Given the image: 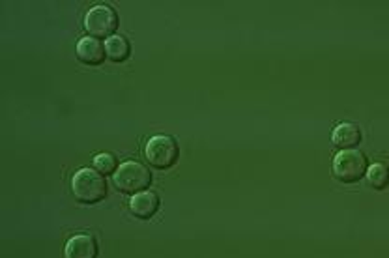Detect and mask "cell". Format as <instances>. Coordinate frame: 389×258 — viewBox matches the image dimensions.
<instances>
[{"label": "cell", "mask_w": 389, "mask_h": 258, "mask_svg": "<svg viewBox=\"0 0 389 258\" xmlns=\"http://www.w3.org/2000/svg\"><path fill=\"white\" fill-rule=\"evenodd\" d=\"M71 193L83 204H96L105 199V178L96 168H80L71 178Z\"/></svg>", "instance_id": "obj_1"}, {"label": "cell", "mask_w": 389, "mask_h": 258, "mask_svg": "<svg viewBox=\"0 0 389 258\" xmlns=\"http://www.w3.org/2000/svg\"><path fill=\"white\" fill-rule=\"evenodd\" d=\"M144 157L150 163V167L167 171L176 165L178 157H180V146L174 137L155 135V137H150L144 146Z\"/></svg>", "instance_id": "obj_2"}, {"label": "cell", "mask_w": 389, "mask_h": 258, "mask_svg": "<svg viewBox=\"0 0 389 258\" xmlns=\"http://www.w3.org/2000/svg\"><path fill=\"white\" fill-rule=\"evenodd\" d=\"M112 182L118 191L126 195H137L140 191H146V188L152 183V172L148 167H144L143 163L126 161L112 174Z\"/></svg>", "instance_id": "obj_3"}, {"label": "cell", "mask_w": 389, "mask_h": 258, "mask_svg": "<svg viewBox=\"0 0 389 258\" xmlns=\"http://www.w3.org/2000/svg\"><path fill=\"white\" fill-rule=\"evenodd\" d=\"M367 168V157L357 150H341L333 159V176L342 183L359 182Z\"/></svg>", "instance_id": "obj_4"}, {"label": "cell", "mask_w": 389, "mask_h": 258, "mask_svg": "<svg viewBox=\"0 0 389 258\" xmlns=\"http://www.w3.org/2000/svg\"><path fill=\"white\" fill-rule=\"evenodd\" d=\"M118 28V16L111 6L100 4L86 11L85 30L92 38H111Z\"/></svg>", "instance_id": "obj_5"}, {"label": "cell", "mask_w": 389, "mask_h": 258, "mask_svg": "<svg viewBox=\"0 0 389 258\" xmlns=\"http://www.w3.org/2000/svg\"><path fill=\"white\" fill-rule=\"evenodd\" d=\"M160 197L154 191H140L129 200V210L137 219H152L160 210Z\"/></svg>", "instance_id": "obj_6"}, {"label": "cell", "mask_w": 389, "mask_h": 258, "mask_svg": "<svg viewBox=\"0 0 389 258\" xmlns=\"http://www.w3.org/2000/svg\"><path fill=\"white\" fill-rule=\"evenodd\" d=\"M77 59L86 66H100L105 62V45L97 38L86 36L77 43Z\"/></svg>", "instance_id": "obj_7"}, {"label": "cell", "mask_w": 389, "mask_h": 258, "mask_svg": "<svg viewBox=\"0 0 389 258\" xmlns=\"http://www.w3.org/2000/svg\"><path fill=\"white\" fill-rule=\"evenodd\" d=\"M64 258H97V243L88 234H75L66 242Z\"/></svg>", "instance_id": "obj_8"}, {"label": "cell", "mask_w": 389, "mask_h": 258, "mask_svg": "<svg viewBox=\"0 0 389 258\" xmlns=\"http://www.w3.org/2000/svg\"><path fill=\"white\" fill-rule=\"evenodd\" d=\"M331 139H333V145H335L337 148H341V150H352L354 146H357L361 142L363 133L361 129L357 128L356 124L345 122V124L337 125V128L333 129Z\"/></svg>", "instance_id": "obj_9"}, {"label": "cell", "mask_w": 389, "mask_h": 258, "mask_svg": "<svg viewBox=\"0 0 389 258\" xmlns=\"http://www.w3.org/2000/svg\"><path fill=\"white\" fill-rule=\"evenodd\" d=\"M105 53L107 59H111L112 62H124L131 53V47L124 36H111L109 39H105Z\"/></svg>", "instance_id": "obj_10"}, {"label": "cell", "mask_w": 389, "mask_h": 258, "mask_svg": "<svg viewBox=\"0 0 389 258\" xmlns=\"http://www.w3.org/2000/svg\"><path fill=\"white\" fill-rule=\"evenodd\" d=\"M367 182L369 185L376 191H382L389 185V167L384 163H374L367 168Z\"/></svg>", "instance_id": "obj_11"}, {"label": "cell", "mask_w": 389, "mask_h": 258, "mask_svg": "<svg viewBox=\"0 0 389 258\" xmlns=\"http://www.w3.org/2000/svg\"><path fill=\"white\" fill-rule=\"evenodd\" d=\"M94 168L97 172H102V174H114L118 168L116 157L112 156V154H100V156L94 157Z\"/></svg>", "instance_id": "obj_12"}]
</instances>
